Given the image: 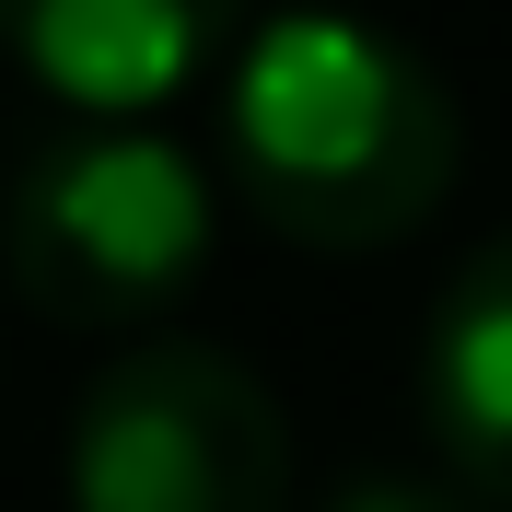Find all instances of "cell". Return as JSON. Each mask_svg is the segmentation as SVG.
<instances>
[{"label": "cell", "instance_id": "obj_6", "mask_svg": "<svg viewBox=\"0 0 512 512\" xmlns=\"http://www.w3.org/2000/svg\"><path fill=\"white\" fill-rule=\"evenodd\" d=\"M326 512H489V501H478V489H454L443 466H361V478H338Z\"/></svg>", "mask_w": 512, "mask_h": 512}, {"label": "cell", "instance_id": "obj_1", "mask_svg": "<svg viewBox=\"0 0 512 512\" xmlns=\"http://www.w3.org/2000/svg\"><path fill=\"white\" fill-rule=\"evenodd\" d=\"M222 152L268 233L315 256H373L408 245L454 198L466 117L408 35L361 24V12H268L233 47Z\"/></svg>", "mask_w": 512, "mask_h": 512}, {"label": "cell", "instance_id": "obj_3", "mask_svg": "<svg viewBox=\"0 0 512 512\" xmlns=\"http://www.w3.org/2000/svg\"><path fill=\"white\" fill-rule=\"evenodd\" d=\"M70 512H291V419L210 338H140L70 408Z\"/></svg>", "mask_w": 512, "mask_h": 512}, {"label": "cell", "instance_id": "obj_2", "mask_svg": "<svg viewBox=\"0 0 512 512\" xmlns=\"http://www.w3.org/2000/svg\"><path fill=\"white\" fill-rule=\"evenodd\" d=\"M210 268V175L140 117H70L12 175V280L59 326H140Z\"/></svg>", "mask_w": 512, "mask_h": 512}, {"label": "cell", "instance_id": "obj_5", "mask_svg": "<svg viewBox=\"0 0 512 512\" xmlns=\"http://www.w3.org/2000/svg\"><path fill=\"white\" fill-rule=\"evenodd\" d=\"M419 419L443 478L512 512V233H489L419 326Z\"/></svg>", "mask_w": 512, "mask_h": 512}, {"label": "cell", "instance_id": "obj_4", "mask_svg": "<svg viewBox=\"0 0 512 512\" xmlns=\"http://www.w3.org/2000/svg\"><path fill=\"white\" fill-rule=\"evenodd\" d=\"M0 47L70 117H152L245 47V0H0Z\"/></svg>", "mask_w": 512, "mask_h": 512}]
</instances>
